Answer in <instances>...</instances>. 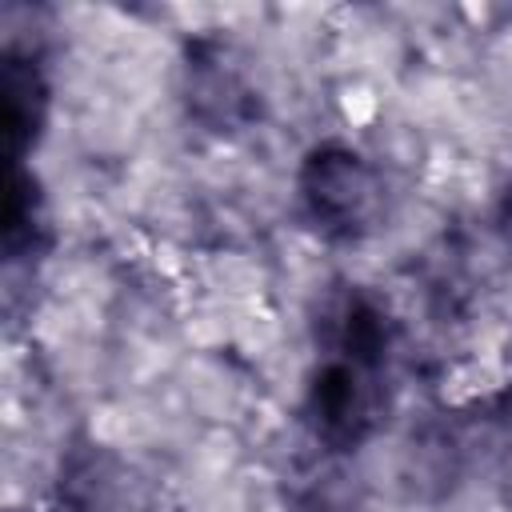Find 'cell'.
<instances>
[{
	"label": "cell",
	"mask_w": 512,
	"mask_h": 512,
	"mask_svg": "<svg viewBox=\"0 0 512 512\" xmlns=\"http://www.w3.org/2000/svg\"><path fill=\"white\" fill-rule=\"evenodd\" d=\"M388 88L392 84H380L372 76H340L332 88V116L344 128L372 132L388 112Z\"/></svg>",
	"instance_id": "obj_1"
}]
</instances>
